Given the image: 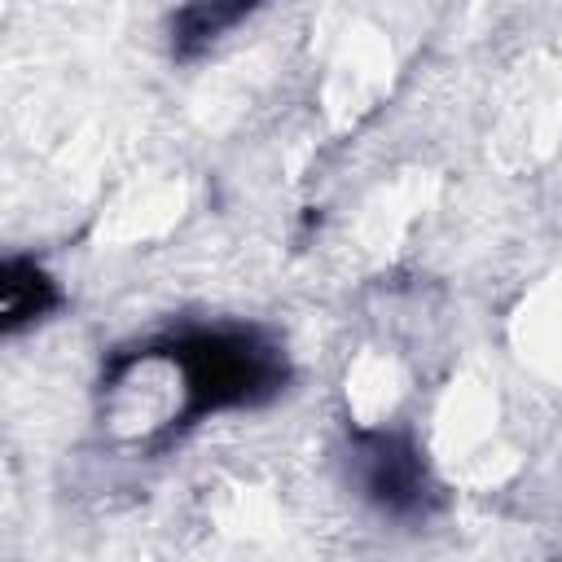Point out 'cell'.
<instances>
[{
	"label": "cell",
	"mask_w": 562,
	"mask_h": 562,
	"mask_svg": "<svg viewBox=\"0 0 562 562\" xmlns=\"http://www.w3.org/2000/svg\"><path fill=\"white\" fill-rule=\"evenodd\" d=\"M176 364L184 373L189 413L250 404L268 395L281 378L272 347H259L250 334H198L180 342Z\"/></svg>",
	"instance_id": "cell-1"
},
{
	"label": "cell",
	"mask_w": 562,
	"mask_h": 562,
	"mask_svg": "<svg viewBox=\"0 0 562 562\" xmlns=\"http://www.w3.org/2000/svg\"><path fill=\"white\" fill-rule=\"evenodd\" d=\"M0 303H4V325L18 329L26 321H40L57 303V290L35 263L9 259L4 263V281H0Z\"/></svg>",
	"instance_id": "cell-2"
},
{
	"label": "cell",
	"mask_w": 562,
	"mask_h": 562,
	"mask_svg": "<svg viewBox=\"0 0 562 562\" xmlns=\"http://www.w3.org/2000/svg\"><path fill=\"white\" fill-rule=\"evenodd\" d=\"M369 457H373L369 461V479H364L369 483V496L382 501V505H391V509L413 505L417 501V483H422L413 452L400 448V443H378Z\"/></svg>",
	"instance_id": "cell-3"
},
{
	"label": "cell",
	"mask_w": 562,
	"mask_h": 562,
	"mask_svg": "<svg viewBox=\"0 0 562 562\" xmlns=\"http://www.w3.org/2000/svg\"><path fill=\"white\" fill-rule=\"evenodd\" d=\"M250 9V0H189L180 13V40H211L228 22H237Z\"/></svg>",
	"instance_id": "cell-4"
}]
</instances>
